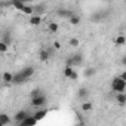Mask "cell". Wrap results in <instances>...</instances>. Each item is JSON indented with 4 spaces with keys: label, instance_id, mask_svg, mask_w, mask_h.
I'll return each mask as SVG.
<instances>
[{
    "label": "cell",
    "instance_id": "ffe728a7",
    "mask_svg": "<svg viewBox=\"0 0 126 126\" xmlns=\"http://www.w3.org/2000/svg\"><path fill=\"white\" fill-rule=\"evenodd\" d=\"M58 28H59V25H58L56 22H50V24L47 25V31H49V33H56Z\"/></svg>",
    "mask_w": 126,
    "mask_h": 126
},
{
    "label": "cell",
    "instance_id": "3957f363",
    "mask_svg": "<svg viewBox=\"0 0 126 126\" xmlns=\"http://www.w3.org/2000/svg\"><path fill=\"white\" fill-rule=\"evenodd\" d=\"M46 102H47V98H46V95H43V94H39V95H36V96H31V105L36 107V108H42Z\"/></svg>",
    "mask_w": 126,
    "mask_h": 126
},
{
    "label": "cell",
    "instance_id": "2e32d148",
    "mask_svg": "<svg viewBox=\"0 0 126 126\" xmlns=\"http://www.w3.org/2000/svg\"><path fill=\"white\" fill-rule=\"evenodd\" d=\"M88 95H89V91L86 88H80L79 92H77V98H80V99H85Z\"/></svg>",
    "mask_w": 126,
    "mask_h": 126
},
{
    "label": "cell",
    "instance_id": "7c38bea8",
    "mask_svg": "<svg viewBox=\"0 0 126 126\" xmlns=\"http://www.w3.org/2000/svg\"><path fill=\"white\" fill-rule=\"evenodd\" d=\"M46 114H47V110H37V111H36L33 116H34V119H36L37 122H40V120H42V119H43Z\"/></svg>",
    "mask_w": 126,
    "mask_h": 126
},
{
    "label": "cell",
    "instance_id": "d6986e66",
    "mask_svg": "<svg viewBox=\"0 0 126 126\" xmlns=\"http://www.w3.org/2000/svg\"><path fill=\"white\" fill-rule=\"evenodd\" d=\"M9 49V43H6L5 40H0V53H6Z\"/></svg>",
    "mask_w": 126,
    "mask_h": 126
},
{
    "label": "cell",
    "instance_id": "ba28073f",
    "mask_svg": "<svg viewBox=\"0 0 126 126\" xmlns=\"http://www.w3.org/2000/svg\"><path fill=\"white\" fill-rule=\"evenodd\" d=\"M56 15H58V16H64V18H70V16L73 15V12L68 11V9H58V11H56Z\"/></svg>",
    "mask_w": 126,
    "mask_h": 126
},
{
    "label": "cell",
    "instance_id": "484cf974",
    "mask_svg": "<svg viewBox=\"0 0 126 126\" xmlns=\"http://www.w3.org/2000/svg\"><path fill=\"white\" fill-rule=\"evenodd\" d=\"M39 94H42V92H40V89H34V91L31 92V96H36V95H39Z\"/></svg>",
    "mask_w": 126,
    "mask_h": 126
},
{
    "label": "cell",
    "instance_id": "f1b7e54d",
    "mask_svg": "<svg viewBox=\"0 0 126 126\" xmlns=\"http://www.w3.org/2000/svg\"><path fill=\"white\" fill-rule=\"evenodd\" d=\"M0 80H2V74H0Z\"/></svg>",
    "mask_w": 126,
    "mask_h": 126
},
{
    "label": "cell",
    "instance_id": "8fae6325",
    "mask_svg": "<svg viewBox=\"0 0 126 126\" xmlns=\"http://www.w3.org/2000/svg\"><path fill=\"white\" fill-rule=\"evenodd\" d=\"M116 101H117L119 105H125V102H126V95H125V92H119V94L116 95Z\"/></svg>",
    "mask_w": 126,
    "mask_h": 126
},
{
    "label": "cell",
    "instance_id": "e0dca14e",
    "mask_svg": "<svg viewBox=\"0 0 126 126\" xmlns=\"http://www.w3.org/2000/svg\"><path fill=\"white\" fill-rule=\"evenodd\" d=\"M68 21H70V24H71V25H79V24H80V16H77V15H74V14H73V15L68 18Z\"/></svg>",
    "mask_w": 126,
    "mask_h": 126
},
{
    "label": "cell",
    "instance_id": "44dd1931",
    "mask_svg": "<svg viewBox=\"0 0 126 126\" xmlns=\"http://www.w3.org/2000/svg\"><path fill=\"white\" fill-rule=\"evenodd\" d=\"M12 5H14L16 9H19V11H21V9H22V6H24L25 3L22 2V0H14V2H12Z\"/></svg>",
    "mask_w": 126,
    "mask_h": 126
},
{
    "label": "cell",
    "instance_id": "ac0fdd59",
    "mask_svg": "<svg viewBox=\"0 0 126 126\" xmlns=\"http://www.w3.org/2000/svg\"><path fill=\"white\" fill-rule=\"evenodd\" d=\"M0 123H2V126H5V125H9L11 123V119H9V116L8 114H0Z\"/></svg>",
    "mask_w": 126,
    "mask_h": 126
},
{
    "label": "cell",
    "instance_id": "9a60e30c",
    "mask_svg": "<svg viewBox=\"0 0 126 126\" xmlns=\"http://www.w3.org/2000/svg\"><path fill=\"white\" fill-rule=\"evenodd\" d=\"M49 56H50V52H49V50H46V49L40 50V53H39L40 61H47V59H49Z\"/></svg>",
    "mask_w": 126,
    "mask_h": 126
},
{
    "label": "cell",
    "instance_id": "cb8c5ba5",
    "mask_svg": "<svg viewBox=\"0 0 126 126\" xmlns=\"http://www.w3.org/2000/svg\"><path fill=\"white\" fill-rule=\"evenodd\" d=\"M95 74V68H86L85 70V76L86 77H91V76H94Z\"/></svg>",
    "mask_w": 126,
    "mask_h": 126
},
{
    "label": "cell",
    "instance_id": "7402d4cb",
    "mask_svg": "<svg viewBox=\"0 0 126 126\" xmlns=\"http://www.w3.org/2000/svg\"><path fill=\"white\" fill-rule=\"evenodd\" d=\"M71 73H73V67H71V65H65V68H64V76L68 79Z\"/></svg>",
    "mask_w": 126,
    "mask_h": 126
},
{
    "label": "cell",
    "instance_id": "52a82bcc",
    "mask_svg": "<svg viewBox=\"0 0 126 126\" xmlns=\"http://www.w3.org/2000/svg\"><path fill=\"white\" fill-rule=\"evenodd\" d=\"M27 116H28V111H25V110H19V111L15 114V122L19 123V122H21L24 117H27Z\"/></svg>",
    "mask_w": 126,
    "mask_h": 126
},
{
    "label": "cell",
    "instance_id": "9c48e42d",
    "mask_svg": "<svg viewBox=\"0 0 126 126\" xmlns=\"http://www.w3.org/2000/svg\"><path fill=\"white\" fill-rule=\"evenodd\" d=\"M21 12L25 14V15H33V14H34V6H31V5H24L22 9H21Z\"/></svg>",
    "mask_w": 126,
    "mask_h": 126
},
{
    "label": "cell",
    "instance_id": "f546056e",
    "mask_svg": "<svg viewBox=\"0 0 126 126\" xmlns=\"http://www.w3.org/2000/svg\"><path fill=\"white\" fill-rule=\"evenodd\" d=\"M0 126H2V123H0Z\"/></svg>",
    "mask_w": 126,
    "mask_h": 126
},
{
    "label": "cell",
    "instance_id": "8992f818",
    "mask_svg": "<svg viewBox=\"0 0 126 126\" xmlns=\"http://www.w3.org/2000/svg\"><path fill=\"white\" fill-rule=\"evenodd\" d=\"M42 15H39V14H33V15H30V19H28V22L31 24V25H40L42 24Z\"/></svg>",
    "mask_w": 126,
    "mask_h": 126
},
{
    "label": "cell",
    "instance_id": "603a6c76",
    "mask_svg": "<svg viewBox=\"0 0 126 126\" xmlns=\"http://www.w3.org/2000/svg\"><path fill=\"white\" fill-rule=\"evenodd\" d=\"M79 39L77 37H73V39H70V46H73V47H79Z\"/></svg>",
    "mask_w": 126,
    "mask_h": 126
},
{
    "label": "cell",
    "instance_id": "277c9868",
    "mask_svg": "<svg viewBox=\"0 0 126 126\" xmlns=\"http://www.w3.org/2000/svg\"><path fill=\"white\" fill-rule=\"evenodd\" d=\"M82 62H83V56H82L80 53H76L73 58H70V59L67 61V65H71V67H74V65H82Z\"/></svg>",
    "mask_w": 126,
    "mask_h": 126
},
{
    "label": "cell",
    "instance_id": "7a4b0ae2",
    "mask_svg": "<svg viewBox=\"0 0 126 126\" xmlns=\"http://www.w3.org/2000/svg\"><path fill=\"white\" fill-rule=\"evenodd\" d=\"M111 89H113L116 94H119V92H125V89H126V80L122 79L120 76H119V77H114L113 82H111Z\"/></svg>",
    "mask_w": 126,
    "mask_h": 126
},
{
    "label": "cell",
    "instance_id": "5b68a950",
    "mask_svg": "<svg viewBox=\"0 0 126 126\" xmlns=\"http://www.w3.org/2000/svg\"><path fill=\"white\" fill-rule=\"evenodd\" d=\"M36 123H37V120L34 119V116H33V114H28V116L24 117L18 125H19V126H31V125H36Z\"/></svg>",
    "mask_w": 126,
    "mask_h": 126
},
{
    "label": "cell",
    "instance_id": "30bf717a",
    "mask_svg": "<svg viewBox=\"0 0 126 126\" xmlns=\"http://www.w3.org/2000/svg\"><path fill=\"white\" fill-rule=\"evenodd\" d=\"M12 77H14V74L12 73H9V71H6V73H3L2 74V82L3 83H12Z\"/></svg>",
    "mask_w": 126,
    "mask_h": 126
},
{
    "label": "cell",
    "instance_id": "4fadbf2b",
    "mask_svg": "<svg viewBox=\"0 0 126 126\" xmlns=\"http://www.w3.org/2000/svg\"><path fill=\"white\" fill-rule=\"evenodd\" d=\"M94 108V104L91 102V101H85V102H82V111L83 113H88V111H91Z\"/></svg>",
    "mask_w": 126,
    "mask_h": 126
},
{
    "label": "cell",
    "instance_id": "d4e9b609",
    "mask_svg": "<svg viewBox=\"0 0 126 126\" xmlns=\"http://www.w3.org/2000/svg\"><path fill=\"white\" fill-rule=\"evenodd\" d=\"M77 77H79V73L73 70V73L70 74V77H68V79H71V80H77Z\"/></svg>",
    "mask_w": 126,
    "mask_h": 126
},
{
    "label": "cell",
    "instance_id": "6da1fadb",
    "mask_svg": "<svg viewBox=\"0 0 126 126\" xmlns=\"http://www.w3.org/2000/svg\"><path fill=\"white\" fill-rule=\"evenodd\" d=\"M33 74H34V68H33V67H25V68H22L19 73L14 74V77H12V83H16V85L24 83V82H27Z\"/></svg>",
    "mask_w": 126,
    "mask_h": 126
},
{
    "label": "cell",
    "instance_id": "83f0119b",
    "mask_svg": "<svg viewBox=\"0 0 126 126\" xmlns=\"http://www.w3.org/2000/svg\"><path fill=\"white\" fill-rule=\"evenodd\" d=\"M120 77H122V79H125V80H126V73H122V74H120Z\"/></svg>",
    "mask_w": 126,
    "mask_h": 126
},
{
    "label": "cell",
    "instance_id": "5bb4252c",
    "mask_svg": "<svg viewBox=\"0 0 126 126\" xmlns=\"http://www.w3.org/2000/svg\"><path fill=\"white\" fill-rule=\"evenodd\" d=\"M125 43H126V39H125L123 34H119V36L116 37V40H114V45H116V46H123Z\"/></svg>",
    "mask_w": 126,
    "mask_h": 126
},
{
    "label": "cell",
    "instance_id": "4316f807",
    "mask_svg": "<svg viewBox=\"0 0 126 126\" xmlns=\"http://www.w3.org/2000/svg\"><path fill=\"white\" fill-rule=\"evenodd\" d=\"M53 46H55V49H61V43H59V42H55Z\"/></svg>",
    "mask_w": 126,
    "mask_h": 126
}]
</instances>
